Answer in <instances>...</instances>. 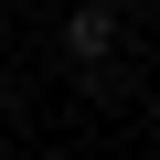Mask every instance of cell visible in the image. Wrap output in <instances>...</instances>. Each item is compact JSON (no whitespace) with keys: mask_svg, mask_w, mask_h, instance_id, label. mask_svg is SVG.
Instances as JSON below:
<instances>
[{"mask_svg":"<svg viewBox=\"0 0 160 160\" xmlns=\"http://www.w3.org/2000/svg\"><path fill=\"white\" fill-rule=\"evenodd\" d=\"M64 53L86 64V75L118 53V11H107V0H64Z\"/></svg>","mask_w":160,"mask_h":160,"instance_id":"1","label":"cell"},{"mask_svg":"<svg viewBox=\"0 0 160 160\" xmlns=\"http://www.w3.org/2000/svg\"><path fill=\"white\" fill-rule=\"evenodd\" d=\"M0 53H11V22H0Z\"/></svg>","mask_w":160,"mask_h":160,"instance_id":"2","label":"cell"}]
</instances>
